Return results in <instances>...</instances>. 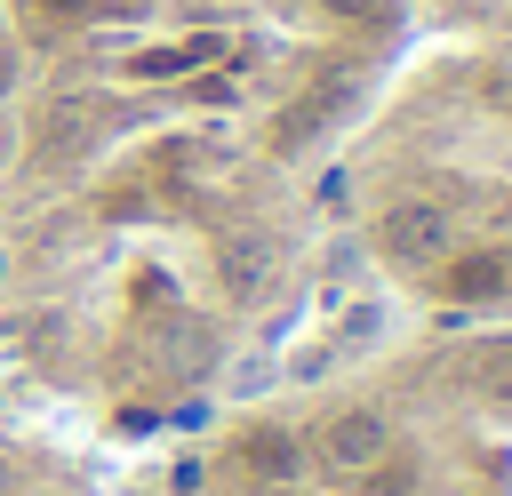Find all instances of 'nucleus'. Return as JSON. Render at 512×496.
<instances>
[{
  "mask_svg": "<svg viewBox=\"0 0 512 496\" xmlns=\"http://www.w3.org/2000/svg\"><path fill=\"white\" fill-rule=\"evenodd\" d=\"M216 280H224L232 304H256L272 288V240L264 232H224L216 240Z\"/></svg>",
  "mask_w": 512,
  "mask_h": 496,
  "instance_id": "6",
  "label": "nucleus"
},
{
  "mask_svg": "<svg viewBox=\"0 0 512 496\" xmlns=\"http://www.w3.org/2000/svg\"><path fill=\"white\" fill-rule=\"evenodd\" d=\"M392 448V416L376 408V400H352V408H328L320 424H312V440H304V456L320 464V472H368L376 456Z\"/></svg>",
  "mask_w": 512,
  "mask_h": 496,
  "instance_id": "2",
  "label": "nucleus"
},
{
  "mask_svg": "<svg viewBox=\"0 0 512 496\" xmlns=\"http://www.w3.org/2000/svg\"><path fill=\"white\" fill-rule=\"evenodd\" d=\"M8 152H16V144H8V128H0V176H8Z\"/></svg>",
  "mask_w": 512,
  "mask_h": 496,
  "instance_id": "14",
  "label": "nucleus"
},
{
  "mask_svg": "<svg viewBox=\"0 0 512 496\" xmlns=\"http://www.w3.org/2000/svg\"><path fill=\"white\" fill-rule=\"evenodd\" d=\"M240 472L248 480H264V488H288V480H304L312 472V456H304V432L296 424H280V416H256V424H240Z\"/></svg>",
  "mask_w": 512,
  "mask_h": 496,
  "instance_id": "4",
  "label": "nucleus"
},
{
  "mask_svg": "<svg viewBox=\"0 0 512 496\" xmlns=\"http://www.w3.org/2000/svg\"><path fill=\"white\" fill-rule=\"evenodd\" d=\"M368 248L400 272H432L448 256V208L440 200H384L368 224Z\"/></svg>",
  "mask_w": 512,
  "mask_h": 496,
  "instance_id": "1",
  "label": "nucleus"
},
{
  "mask_svg": "<svg viewBox=\"0 0 512 496\" xmlns=\"http://www.w3.org/2000/svg\"><path fill=\"white\" fill-rule=\"evenodd\" d=\"M384 336H392V304H384V296H352V304H344V320L328 328V344H336V352H376Z\"/></svg>",
  "mask_w": 512,
  "mask_h": 496,
  "instance_id": "8",
  "label": "nucleus"
},
{
  "mask_svg": "<svg viewBox=\"0 0 512 496\" xmlns=\"http://www.w3.org/2000/svg\"><path fill=\"white\" fill-rule=\"evenodd\" d=\"M96 128H104L96 96H88V88H64V96H48V112H40V136H32V152H40L48 168H64V160H80V152L96 144Z\"/></svg>",
  "mask_w": 512,
  "mask_h": 496,
  "instance_id": "5",
  "label": "nucleus"
},
{
  "mask_svg": "<svg viewBox=\"0 0 512 496\" xmlns=\"http://www.w3.org/2000/svg\"><path fill=\"white\" fill-rule=\"evenodd\" d=\"M432 296H440V304H504V296H512V240L448 248V256L432 264Z\"/></svg>",
  "mask_w": 512,
  "mask_h": 496,
  "instance_id": "3",
  "label": "nucleus"
},
{
  "mask_svg": "<svg viewBox=\"0 0 512 496\" xmlns=\"http://www.w3.org/2000/svg\"><path fill=\"white\" fill-rule=\"evenodd\" d=\"M0 488H8V456H0Z\"/></svg>",
  "mask_w": 512,
  "mask_h": 496,
  "instance_id": "15",
  "label": "nucleus"
},
{
  "mask_svg": "<svg viewBox=\"0 0 512 496\" xmlns=\"http://www.w3.org/2000/svg\"><path fill=\"white\" fill-rule=\"evenodd\" d=\"M16 80H24V48H16V40H0V104L16 96Z\"/></svg>",
  "mask_w": 512,
  "mask_h": 496,
  "instance_id": "13",
  "label": "nucleus"
},
{
  "mask_svg": "<svg viewBox=\"0 0 512 496\" xmlns=\"http://www.w3.org/2000/svg\"><path fill=\"white\" fill-rule=\"evenodd\" d=\"M328 368H336V344H328V336H312L304 352L280 360V376H296V384H312V376H328Z\"/></svg>",
  "mask_w": 512,
  "mask_h": 496,
  "instance_id": "12",
  "label": "nucleus"
},
{
  "mask_svg": "<svg viewBox=\"0 0 512 496\" xmlns=\"http://www.w3.org/2000/svg\"><path fill=\"white\" fill-rule=\"evenodd\" d=\"M360 480V496H424V456H408V448H384L368 472H352Z\"/></svg>",
  "mask_w": 512,
  "mask_h": 496,
  "instance_id": "9",
  "label": "nucleus"
},
{
  "mask_svg": "<svg viewBox=\"0 0 512 496\" xmlns=\"http://www.w3.org/2000/svg\"><path fill=\"white\" fill-rule=\"evenodd\" d=\"M72 24H80V0H16V32L32 48H56Z\"/></svg>",
  "mask_w": 512,
  "mask_h": 496,
  "instance_id": "10",
  "label": "nucleus"
},
{
  "mask_svg": "<svg viewBox=\"0 0 512 496\" xmlns=\"http://www.w3.org/2000/svg\"><path fill=\"white\" fill-rule=\"evenodd\" d=\"M272 384H280V352H264V344L232 352V368H224V400H256V392H272Z\"/></svg>",
  "mask_w": 512,
  "mask_h": 496,
  "instance_id": "11",
  "label": "nucleus"
},
{
  "mask_svg": "<svg viewBox=\"0 0 512 496\" xmlns=\"http://www.w3.org/2000/svg\"><path fill=\"white\" fill-rule=\"evenodd\" d=\"M464 384H472L488 408H512V336H480L472 360H464Z\"/></svg>",
  "mask_w": 512,
  "mask_h": 496,
  "instance_id": "7",
  "label": "nucleus"
}]
</instances>
